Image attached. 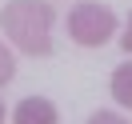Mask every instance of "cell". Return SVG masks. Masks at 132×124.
<instances>
[{
  "label": "cell",
  "mask_w": 132,
  "mask_h": 124,
  "mask_svg": "<svg viewBox=\"0 0 132 124\" xmlns=\"http://www.w3.org/2000/svg\"><path fill=\"white\" fill-rule=\"evenodd\" d=\"M88 124H128V120H124V116H116V112H96Z\"/></svg>",
  "instance_id": "8992f818"
},
{
  "label": "cell",
  "mask_w": 132,
  "mask_h": 124,
  "mask_svg": "<svg viewBox=\"0 0 132 124\" xmlns=\"http://www.w3.org/2000/svg\"><path fill=\"white\" fill-rule=\"evenodd\" d=\"M12 76H16V60H12V52L0 44V84H8Z\"/></svg>",
  "instance_id": "5b68a950"
},
{
  "label": "cell",
  "mask_w": 132,
  "mask_h": 124,
  "mask_svg": "<svg viewBox=\"0 0 132 124\" xmlns=\"http://www.w3.org/2000/svg\"><path fill=\"white\" fill-rule=\"evenodd\" d=\"M120 44H124V52L132 56V12H128V28H124V36H120Z\"/></svg>",
  "instance_id": "52a82bcc"
},
{
  "label": "cell",
  "mask_w": 132,
  "mask_h": 124,
  "mask_svg": "<svg viewBox=\"0 0 132 124\" xmlns=\"http://www.w3.org/2000/svg\"><path fill=\"white\" fill-rule=\"evenodd\" d=\"M108 92H112V100H116L120 108H132V64H120V68L112 72Z\"/></svg>",
  "instance_id": "277c9868"
},
{
  "label": "cell",
  "mask_w": 132,
  "mask_h": 124,
  "mask_svg": "<svg viewBox=\"0 0 132 124\" xmlns=\"http://www.w3.org/2000/svg\"><path fill=\"white\" fill-rule=\"evenodd\" d=\"M0 124H4V104H0Z\"/></svg>",
  "instance_id": "ba28073f"
},
{
  "label": "cell",
  "mask_w": 132,
  "mask_h": 124,
  "mask_svg": "<svg viewBox=\"0 0 132 124\" xmlns=\"http://www.w3.org/2000/svg\"><path fill=\"white\" fill-rule=\"evenodd\" d=\"M12 124H60V112L52 100L44 96H28L16 104V112H12Z\"/></svg>",
  "instance_id": "3957f363"
},
{
  "label": "cell",
  "mask_w": 132,
  "mask_h": 124,
  "mask_svg": "<svg viewBox=\"0 0 132 124\" xmlns=\"http://www.w3.org/2000/svg\"><path fill=\"white\" fill-rule=\"evenodd\" d=\"M0 24L20 52H28V56L52 52V8L44 0H8L0 12Z\"/></svg>",
  "instance_id": "6da1fadb"
},
{
  "label": "cell",
  "mask_w": 132,
  "mask_h": 124,
  "mask_svg": "<svg viewBox=\"0 0 132 124\" xmlns=\"http://www.w3.org/2000/svg\"><path fill=\"white\" fill-rule=\"evenodd\" d=\"M112 32H116V12L104 8V4L84 0V4H76V8L68 12V36H72L76 44H84V48H100V44H108Z\"/></svg>",
  "instance_id": "7a4b0ae2"
}]
</instances>
